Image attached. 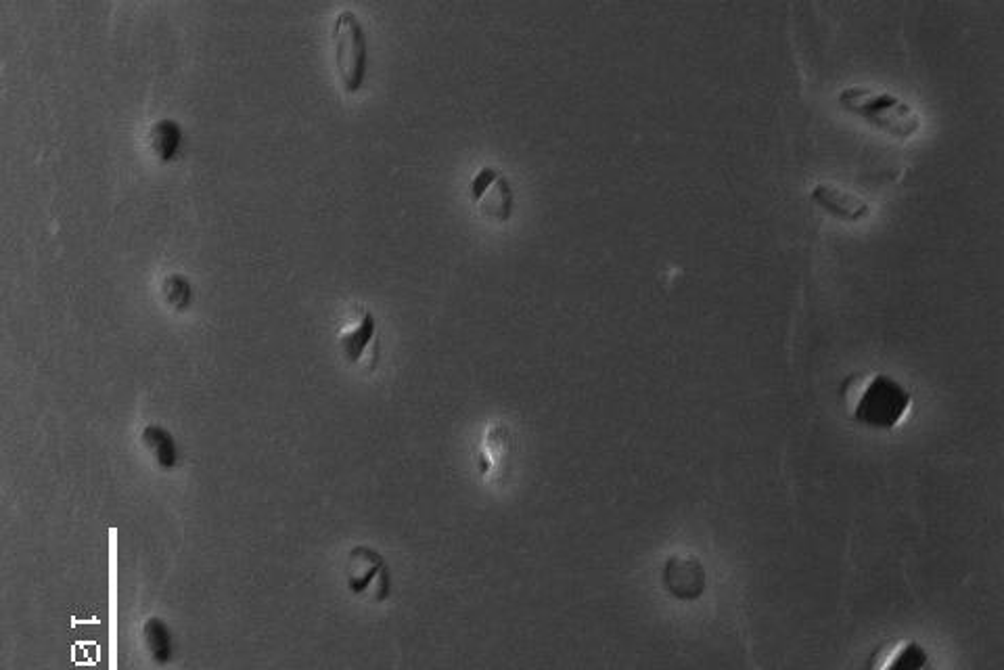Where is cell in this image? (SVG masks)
Instances as JSON below:
<instances>
[{"label":"cell","mask_w":1004,"mask_h":670,"mask_svg":"<svg viewBox=\"0 0 1004 670\" xmlns=\"http://www.w3.org/2000/svg\"><path fill=\"white\" fill-rule=\"evenodd\" d=\"M145 643L149 647V654L157 662L170 660V635L166 627L157 618L147 620L145 624Z\"/></svg>","instance_id":"cell-10"},{"label":"cell","mask_w":1004,"mask_h":670,"mask_svg":"<svg viewBox=\"0 0 1004 670\" xmlns=\"http://www.w3.org/2000/svg\"><path fill=\"white\" fill-rule=\"evenodd\" d=\"M335 63L346 93H356L367 78L369 47L360 19L352 11H341L333 21Z\"/></svg>","instance_id":"cell-2"},{"label":"cell","mask_w":1004,"mask_h":670,"mask_svg":"<svg viewBox=\"0 0 1004 670\" xmlns=\"http://www.w3.org/2000/svg\"><path fill=\"white\" fill-rule=\"evenodd\" d=\"M149 134H151L149 137L151 149L157 155V160L170 162L176 158L178 151H180V145H182V128L178 122H174L170 118L157 120L151 126Z\"/></svg>","instance_id":"cell-7"},{"label":"cell","mask_w":1004,"mask_h":670,"mask_svg":"<svg viewBox=\"0 0 1004 670\" xmlns=\"http://www.w3.org/2000/svg\"><path fill=\"white\" fill-rule=\"evenodd\" d=\"M339 346L350 363H360L377 346V325L371 312H364L354 327L339 335Z\"/></svg>","instance_id":"cell-6"},{"label":"cell","mask_w":1004,"mask_h":670,"mask_svg":"<svg viewBox=\"0 0 1004 670\" xmlns=\"http://www.w3.org/2000/svg\"><path fill=\"white\" fill-rule=\"evenodd\" d=\"M839 103L850 114H856L869 124L881 128L883 132L894 134V137L900 139L912 137L921 128V116L906 101L889 93H877L873 88H843L839 93Z\"/></svg>","instance_id":"cell-1"},{"label":"cell","mask_w":1004,"mask_h":670,"mask_svg":"<svg viewBox=\"0 0 1004 670\" xmlns=\"http://www.w3.org/2000/svg\"><path fill=\"white\" fill-rule=\"evenodd\" d=\"M812 199L820 208H825L833 216H839L843 220H860L871 212L869 204L856 195L854 191L831 185V183H820L812 189Z\"/></svg>","instance_id":"cell-5"},{"label":"cell","mask_w":1004,"mask_h":670,"mask_svg":"<svg viewBox=\"0 0 1004 670\" xmlns=\"http://www.w3.org/2000/svg\"><path fill=\"white\" fill-rule=\"evenodd\" d=\"M927 652L915 641H910L902 647H898V652L889 658L883 670H925L927 666Z\"/></svg>","instance_id":"cell-9"},{"label":"cell","mask_w":1004,"mask_h":670,"mask_svg":"<svg viewBox=\"0 0 1004 670\" xmlns=\"http://www.w3.org/2000/svg\"><path fill=\"white\" fill-rule=\"evenodd\" d=\"M910 394L896 379L887 375L873 377L860 394L854 417L869 428L889 430L898 426L910 409Z\"/></svg>","instance_id":"cell-3"},{"label":"cell","mask_w":1004,"mask_h":670,"mask_svg":"<svg viewBox=\"0 0 1004 670\" xmlns=\"http://www.w3.org/2000/svg\"><path fill=\"white\" fill-rule=\"evenodd\" d=\"M141 442H143L145 449L153 455V459L159 467L172 469L176 465L178 449H176V442H174L172 434L166 428L151 423V426H147L141 432Z\"/></svg>","instance_id":"cell-8"},{"label":"cell","mask_w":1004,"mask_h":670,"mask_svg":"<svg viewBox=\"0 0 1004 670\" xmlns=\"http://www.w3.org/2000/svg\"><path fill=\"white\" fill-rule=\"evenodd\" d=\"M162 292H164V298L168 300V304L174 306L176 310L187 308L193 300V287H191L189 279L178 275V273H172L164 279Z\"/></svg>","instance_id":"cell-11"},{"label":"cell","mask_w":1004,"mask_h":670,"mask_svg":"<svg viewBox=\"0 0 1004 670\" xmlns=\"http://www.w3.org/2000/svg\"><path fill=\"white\" fill-rule=\"evenodd\" d=\"M471 195L486 214L507 218L513 206V193L507 178L494 168H482L471 181Z\"/></svg>","instance_id":"cell-4"}]
</instances>
